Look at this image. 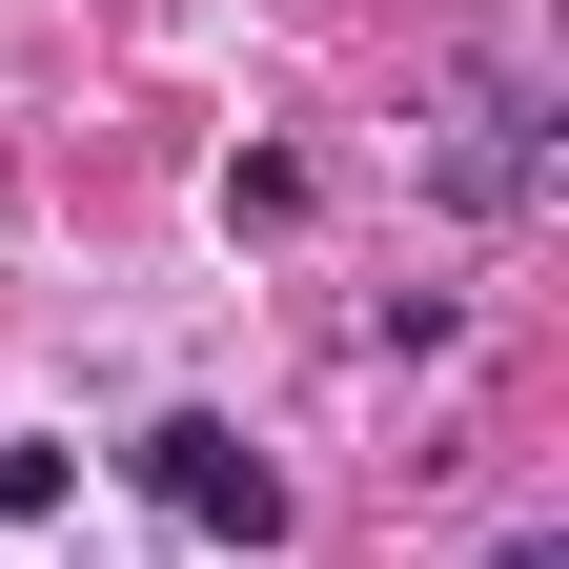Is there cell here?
I'll use <instances>...</instances> for the list:
<instances>
[{"mask_svg": "<svg viewBox=\"0 0 569 569\" xmlns=\"http://www.w3.org/2000/svg\"><path fill=\"white\" fill-rule=\"evenodd\" d=\"M448 203H529V102H468V142H448Z\"/></svg>", "mask_w": 569, "mask_h": 569, "instance_id": "2", "label": "cell"}, {"mask_svg": "<svg viewBox=\"0 0 569 569\" xmlns=\"http://www.w3.org/2000/svg\"><path fill=\"white\" fill-rule=\"evenodd\" d=\"M488 569H549V549H488Z\"/></svg>", "mask_w": 569, "mask_h": 569, "instance_id": "3", "label": "cell"}, {"mask_svg": "<svg viewBox=\"0 0 569 569\" xmlns=\"http://www.w3.org/2000/svg\"><path fill=\"white\" fill-rule=\"evenodd\" d=\"M122 468H142V488H163V509H183V529H224V549H284V468L244 448V427H224V407H163V427H142V448H122Z\"/></svg>", "mask_w": 569, "mask_h": 569, "instance_id": "1", "label": "cell"}]
</instances>
